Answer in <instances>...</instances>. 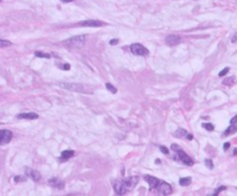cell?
Segmentation results:
<instances>
[{"instance_id":"cell-1","label":"cell","mask_w":237,"mask_h":196,"mask_svg":"<svg viewBox=\"0 0 237 196\" xmlns=\"http://www.w3.org/2000/svg\"><path fill=\"white\" fill-rule=\"evenodd\" d=\"M171 149L174 150V152H175V156L172 157L174 159L182 162V163H184L185 165H188V166H191V165H193L194 162L192 160V158L186 155V152L182 149V148L179 147V145L172 144V145H171Z\"/></svg>"},{"instance_id":"cell-2","label":"cell","mask_w":237,"mask_h":196,"mask_svg":"<svg viewBox=\"0 0 237 196\" xmlns=\"http://www.w3.org/2000/svg\"><path fill=\"white\" fill-rule=\"evenodd\" d=\"M85 42H86V36L81 35V36H75V37L66 39L63 43V45L69 50H80L85 45Z\"/></svg>"},{"instance_id":"cell-3","label":"cell","mask_w":237,"mask_h":196,"mask_svg":"<svg viewBox=\"0 0 237 196\" xmlns=\"http://www.w3.org/2000/svg\"><path fill=\"white\" fill-rule=\"evenodd\" d=\"M154 190H156V193L160 195H170L172 193V187L169 183L160 180V182L157 183V186L155 187Z\"/></svg>"},{"instance_id":"cell-4","label":"cell","mask_w":237,"mask_h":196,"mask_svg":"<svg viewBox=\"0 0 237 196\" xmlns=\"http://www.w3.org/2000/svg\"><path fill=\"white\" fill-rule=\"evenodd\" d=\"M59 87L64 89H67V90H75V91H79V92H91L89 90H86L85 87L82 84H75V83H66V82H59L57 83Z\"/></svg>"},{"instance_id":"cell-5","label":"cell","mask_w":237,"mask_h":196,"mask_svg":"<svg viewBox=\"0 0 237 196\" xmlns=\"http://www.w3.org/2000/svg\"><path fill=\"white\" fill-rule=\"evenodd\" d=\"M131 52L135 55H141V57L148 55V50L145 46H142L141 44H132L131 45Z\"/></svg>"},{"instance_id":"cell-6","label":"cell","mask_w":237,"mask_h":196,"mask_svg":"<svg viewBox=\"0 0 237 196\" xmlns=\"http://www.w3.org/2000/svg\"><path fill=\"white\" fill-rule=\"evenodd\" d=\"M13 137V134L8 129H0V145H5L9 143Z\"/></svg>"},{"instance_id":"cell-7","label":"cell","mask_w":237,"mask_h":196,"mask_svg":"<svg viewBox=\"0 0 237 196\" xmlns=\"http://www.w3.org/2000/svg\"><path fill=\"white\" fill-rule=\"evenodd\" d=\"M123 181H124V183H125V186H126L127 190H132L136 185H138L139 178H138V176H130V178L125 179V180H123Z\"/></svg>"},{"instance_id":"cell-8","label":"cell","mask_w":237,"mask_h":196,"mask_svg":"<svg viewBox=\"0 0 237 196\" xmlns=\"http://www.w3.org/2000/svg\"><path fill=\"white\" fill-rule=\"evenodd\" d=\"M113 188H115L116 194H118V195H124L125 193L127 192V188H126V186H125V183L123 180L117 181V182L113 183Z\"/></svg>"},{"instance_id":"cell-9","label":"cell","mask_w":237,"mask_h":196,"mask_svg":"<svg viewBox=\"0 0 237 196\" xmlns=\"http://www.w3.org/2000/svg\"><path fill=\"white\" fill-rule=\"evenodd\" d=\"M79 26H82V27H102V26H105V23L102 21H97V20H87V21L80 22Z\"/></svg>"},{"instance_id":"cell-10","label":"cell","mask_w":237,"mask_h":196,"mask_svg":"<svg viewBox=\"0 0 237 196\" xmlns=\"http://www.w3.org/2000/svg\"><path fill=\"white\" fill-rule=\"evenodd\" d=\"M26 174L29 176V178H31L34 181L41 180V173L36 170L30 169V167H26Z\"/></svg>"},{"instance_id":"cell-11","label":"cell","mask_w":237,"mask_h":196,"mask_svg":"<svg viewBox=\"0 0 237 196\" xmlns=\"http://www.w3.org/2000/svg\"><path fill=\"white\" fill-rule=\"evenodd\" d=\"M144 179L147 181V182H148V185H149V187H150V189H152V190H154L155 187L157 186V183L160 182V180H158L157 178H155V176H152V175H145Z\"/></svg>"},{"instance_id":"cell-12","label":"cell","mask_w":237,"mask_h":196,"mask_svg":"<svg viewBox=\"0 0 237 196\" xmlns=\"http://www.w3.org/2000/svg\"><path fill=\"white\" fill-rule=\"evenodd\" d=\"M49 185L51 187H53V188H56V189H63L64 187H65V183H64L61 180H59V179H57V178H51V179H50Z\"/></svg>"},{"instance_id":"cell-13","label":"cell","mask_w":237,"mask_h":196,"mask_svg":"<svg viewBox=\"0 0 237 196\" xmlns=\"http://www.w3.org/2000/svg\"><path fill=\"white\" fill-rule=\"evenodd\" d=\"M166 43L168 44L169 46L177 45V44L180 43V37L179 36H176V35H170L166 38Z\"/></svg>"},{"instance_id":"cell-14","label":"cell","mask_w":237,"mask_h":196,"mask_svg":"<svg viewBox=\"0 0 237 196\" xmlns=\"http://www.w3.org/2000/svg\"><path fill=\"white\" fill-rule=\"evenodd\" d=\"M19 119H28V120H34L38 118L37 113H32V112H29V113H21L18 116Z\"/></svg>"},{"instance_id":"cell-15","label":"cell","mask_w":237,"mask_h":196,"mask_svg":"<svg viewBox=\"0 0 237 196\" xmlns=\"http://www.w3.org/2000/svg\"><path fill=\"white\" fill-rule=\"evenodd\" d=\"M74 156V151L73 150H65L61 152V157L60 159L61 160H67V159H69L71 157Z\"/></svg>"},{"instance_id":"cell-16","label":"cell","mask_w":237,"mask_h":196,"mask_svg":"<svg viewBox=\"0 0 237 196\" xmlns=\"http://www.w3.org/2000/svg\"><path fill=\"white\" fill-rule=\"evenodd\" d=\"M236 131H237V125H236V124H234V125H230L229 127H228L227 129L224 130V133H223V136H229V135H231V134L236 133Z\"/></svg>"},{"instance_id":"cell-17","label":"cell","mask_w":237,"mask_h":196,"mask_svg":"<svg viewBox=\"0 0 237 196\" xmlns=\"http://www.w3.org/2000/svg\"><path fill=\"white\" fill-rule=\"evenodd\" d=\"M191 181L192 179L190 176H186V178H180L179 179V185L183 187H186V186H190L191 185Z\"/></svg>"},{"instance_id":"cell-18","label":"cell","mask_w":237,"mask_h":196,"mask_svg":"<svg viewBox=\"0 0 237 196\" xmlns=\"http://www.w3.org/2000/svg\"><path fill=\"white\" fill-rule=\"evenodd\" d=\"M176 137H178V139H182V137H185L186 135H188V131H186L185 129H182V128H179V129H177L176 131H175L174 134Z\"/></svg>"},{"instance_id":"cell-19","label":"cell","mask_w":237,"mask_h":196,"mask_svg":"<svg viewBox=\"0 0 237 196\" xmlns=\"http://www.w3.org/2000/svg\"><path fill=\"white\" fill-rule=\"evenodd\" d=\"M234 83H235V77H234V76H231V77H229V78H227V80L223 81L224 85H233Z\"/></svg>"},{"instance_id":"cell-20","label":"cell","mask_w":237,"mask_h":196,"mask_svg":"<svg viewBox=\"0 0 237 196\" xmlns=\"http://www.w3.org/2000/svg\"><path fill=\"white\" fill-rule=\"evenodd\" d=\"M12 45V43L8 41H5V39H0V47H8Z\"/></svg>"},{"instance_id":"cell-21","label":"cell","mask_w":237,"mask_h":196,"mask_svg":"<svg viewBox=\"0 0 237 196\" xmlns=\"http://www.w3.org/2000/svg\"><path fill=\"white\" fill-rule=\"evenodd\" d=\"M35 55H36V57H40V58H46V59H49L50 57H51V55L47 54V53H43V52H40V51L36 52Z\"/></svg>"},{"instance_id":"cell-22","label":"cell","mask_w":237,"mask_h":196,"mask_svg":"<svg viewBox=\"0 0 237 196\" xmlns=\"http://www.w3.org/2000/svg\"><path fill=\"white\" fill-rule=\"evenodd\" d=\"M105 87H107L108 90H110L111 92H112V94H116V92H117V89H116L112 84H110V83H107V84H105Z\"/></svg>"},{"instance_id":"cell-23","label":"cell","mask_w":237,"mask_h":196,"mask_svg":"<svg viewBox=\"0 0 237 196\" xmlns=\"http://www.w3.org/2000/svg\"><path fill=\"white\" fill-rule=\"evenodd\" d=\"M205 165L207 166V169H210V170H212L214 167V165H213V162L211 160V159H205Z\"/></svg>"},{"instance_id":"cell-24","label":"cell","mask_w":237,"mask_h":196,"mask_svg":"<svg viewBox=\"0 0 237 196\" xmlns=\"http://www.w3.org/2000/svg\"><path fill=\"white\" fill-rule=\"evenodd\" d=\"M26 180H27L26 176H21V175H18V176L14 178V181H15V182H22V181H26Z\"/></svg>"},{"instance_id":"cell-25","label":"cell","mask_w":237,"mask_h":196,"mask_svg":"<svg viewBox=\"0 0 237 196\" xmlns=\"http://www.w3.org/2000/svg\"><path fill=\"white\" fill-rule=\"evenodd\" d=\"M202 127L205 128L206 130H210V131H212L214 129V126L212 125V124H202Z\"/></svg>"},{"instance_id":"cell-26","label":"cell","mask_w":237,"mask_h":196,"mask_svg":"<svg viewBox=\"0 0 237 196\" xmlns=\"http://www.w3.org/2000/svg\"><path fill=\"white\" fill-rule=\"evenodd\" d=\"M228 72H229V68H228V67H225L224 69H222V71L219 73V76H220V77H223L224 75L228 74Z\"/></svg>"},{"instance_id":"cell-27","label":"cell","mask_w":237,"mask_h":196,"mask_svg":"<svg viewBox=\"0 0 237 196\" xmlns=\"http://www.w3.org/2000/svg\"><path fill=\"white\" fill-rule=\"evenodd\" d=\"M160 150L162 151L163 153H166V155H168V153H169V150H168V148L163 147V145H161V147H160Z\"/></svg>"},{"instance_id":"cell-28","label":"cell","mask_w":237,"mask_h":196,"mask_svg":"<svg viewBox=\"0 0 237 196\" xmlns=\"http://www.w3.org/2000/svg\"><path fill=\"white\" fill-rule=\"evenodd\" d=\"M225 189H227V188H225V186H221L220 188H217V190H216L215 193H214V195H217L220 192H223V190H225Z\"/></svg>"},{"instance_id":"cell-29","label":"cell","mask_w":237,"mask_h":196,"mask_svg":"<svg viewBox=\"0 0 237 196\" xmlns=\"http://www.w3.org/2000/svg\"><path fill=\"white\" fill-rule=\"evenodd\" d=\"M60 67L64 69V71H69V68H71V66H69L68 64H64V65L60 66Z\"/></svg>"},{"instance_id":"cell-30","label":"cell","mask_w":237,"mask_h":196,"mask_svg":"<svg viewBox=\"0 0 237 196\" xmlns=\"http://www.w3.org/2000/svg\"><path fill=\"white\" fill-rule=\"evenodd\" d=\"M118 42H119L118 39L113 38V39H111V41H110V44H111V45H116V44H118Z\"/></svg>"},{"instance_id":"cell-31","label":"cell","mask_w":237,"mask_h":196,"mask_svg":"<svg viewBox=\"0 0 237 196\" xmlns=\"http://www.w3.org/2000/svg\"><path fill=\"white\" fill-rule=\"evenodd\" d=\"M230 124H231V125H234V124H237V116H235V117L233 118V119L230 120Z\"/></svg>"},{"instance_id":"cell-32","label":"cell","mask_w":237,"mask_h":196,"mask_svg":"<svg viewBox=\"0 0 237 196\" xmlns=\"http://www.w3.org/2000/svg\"><path fill=\"white\" fill-rule=\"evenodd\" d=\"M229 148H230V143H229V142H227V143L223 144V149H224V150H228Z\"/></svg>"},{"instance_id":"cell-33","label":"cell","mask_w":237,"mask_h":196,"mask_svg":"<svg viewBox=\"0 0 237 196\" xmlns=\"http://www.w3.org/2000/svg\"><path fill=\"white\" fill-rule=\"evenodd\" d=\"M236 41H237V33L233 37V39H231V42H233V43H236Z\"/></svg>"},{"instance_id":"cell-34","label":"cell","mask_w":237,"mask_h":196,"mask_svg":"<svg viewBox=\"0 0 237 196\" xmlns=\"http://www.w3.org/2000/svg\"><path fill=\"white\" fill-rule=\"evenodd\" d=\"M186 136H188V139H189V140H193V135H191V134H188Z\"/></svg>"},{"instance_id":"cell-35","label":"cell","mask_w":237,"mask_h":196,"mask_svg":"<svg viewBox=\"0 0 237 196\" xmlns=\"http://www.w3.org/2000/svg\"><path fill=\"white\" fill-rule=\"evenodd\" d=\"M237 155V149H235L234 150V152H233V156H236Z\"/></svg>"},{"instance_id":"cell-36","label":"cell","mask_w":237,"mask_h":196,"mask_svg":"<svg viewBox=\"0 0 237 196\" xmlns=\"http://www.w3.org/2000/svg\"><path fill=\"white\" fill-rule=\"evenodd\" d=\"M64 2H71V1H73V0H63Z\"/></svg>"},{"instance_id":"cell-37","label":"cell","mask_w":237,"mask_h":196,"mask_svg":"<svg viewBox=\"0 0 237 196\" xmlns=\"http://www.w3.org/2000/svg\"><path fill=\"white\" fill-rule=\"evenodd\" d=\"M0 1H1V0H0Z\"/></svg>"}]
</instances>
